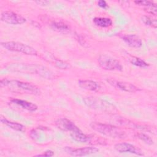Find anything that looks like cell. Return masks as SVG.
<instances>
[{"mask_svg": "<svg viewBox=\"0 0 157 157\" xmlns=\"http://www.w3.org/2000/svg\"><path fill=\"white\" fill-rule=\"evenodd\" d=\"M55 124L58 128L63 131L71 132L78 128L72 121L66 118H60L58 119L55 121Z\"/></svg>", "mask_w": 157, "mask_h": 157, "instance_id": "30bf717a", "label": "cell"}, {"mask_svg": "<svg viewBox=\"0 0 157 157\" xmlns=\"http://www.w3.org/2000/svg\"><path fill=\"white\" fill-rule=\"evenodd\" d=\"M11 101L18 105L21 106L22 108L30 111V112H34L36 111L37 109V106L31 102H28L25 100H21V99H13L11 100Z\"/></svg>", "mask_w": 157, "mask_h": 157, "instance_id": "9a60e30c", "label": "cell"}, {"mask_svg": "<svg viewBox=\"0 0 157 157\" xmlns=\"http://www.w3.org/2000/svg\"><path fill=\"white\" fill-rule=\"evenodd\" d=\"M142 21L146 25L151 26L153 28H156L157 27V21L156 19L152 18L148 16H142L141 17Z\"/></svg>", "mask_w": 157, "mask_h": 157, "instance_id": "ffe728a7", "label": "cell"}, {"mask_svg": "<svg viewBox=\"0 0 157 157\" xmlns=\"http://www.w3.org/2000/svg\"><path fill=\"white\" fill-rule=\"evenodd\" d=\"M70 136L74 140L78 142L85 143L90 141V137L85 134L79 128L70 132Z\"/></svg>", "mask_w": 157, "mask_h": 157, "instance_id": "5bb4252c", "label": "cell"}, {"mask_svg": "<svg viewBox=\"0 0 157 157\" xmlns=\"http://www.w3.org/2000/svg\"><path fill=\"white\" fill-rule=\"evenodd\" d=\"M36 3H37L39 5H47L48 3H50L49 1H36Z\"/></svg>", "mask_w": 157, "mask_h": 157, "instance_id": "484cf974", "label": "cell"}, {"mask_svg": "<svg viewBox=\"0 0 157 157\" xmlns=\"http://www.w3.org/2000/svg\"><path fill=\"white\" fill-rule=\"evenodd\" d=\"M0 120L2 123L6 124V126H7L8 127H9L10 128H11L13 130L20 131V132L25 131V127L20 123L10 121L9 120H8L7 119H6L5 117H3L2 116L0 118Z\"/></svg>", "mask_w": 157, "mask_h": 157, "instance_id": "2e32d148", "label": "cell"}, {"mask_svg": "<svg viewBox=\"0 0 157 157\" xmlns=\"http://www.w3.org/2000/svg\"><path fill=\"white\" fill-rule=\"evenodd\" d=\"M128 60L132 64L140 67H147L148 66V64L144 61L143 59H140V58L132 56V55H128Z\"/></svg>", "mask_w": 157, "mask_h": 157, "instance_id": "ac0fdd59", "label": "cell"}, {"mask_svg": "<svg viewBox=\"0 0 157 157\" xmlns=\"http://www.w3.org/2000/svg\"><path fill=\"white\" fill-rule=\"evenodd\" d=\"M83 101L88 107L93 109L111 113L117 112V109L113 105L99 98L92 96L85 97L83 98Z\"/></svg>", "mask_w": 157, "mask_h": 157, "instance_id": "277c9868", "label": "cell"}, {"mask_svg": "<svg viewBox=\"0 0 157 157\" xmlns=\"http://www.w3.org/2000/svg\"><path fill=\"white\" fill-rule=\"evenodd\" d=\"M78 83L80 87L89 91H96L100 88L99 83L91 80H80Z\"/></svg>", "mask_w": 157, "mask_h": 157, "instance_id": "4fadbf2b", "label": "cell"}, {"mask_svg": "<svg viewBox=\"0 0 157 157\" xmlns=\"http://www.w3.org/2000/svg\"><path fill=\"white\" fill-rule=\"evenodd\" d=\"M107 82H109V83L110 85H113V86L118 88V89L124 91H126V92L134 93V92H136V91L140 90L137 86H136L133 84H131L128 82L117 81V80H115L113 79L107 80Z\"/></svg>", "mask_w": 157, "mask_h": 157, "instance_id": "9c48e42d", "label": "cell"}, {"mask_svg": "<svg viewBox=\"0 0 157 157\" xmlns=\"http://www.w3.org/2000/svg\"><path fill=\"white\" fill-rule=\"evenodd\" d=\"M98 61L100 67L105 70L118 71L123 70V66L121 63L118 60L109 56L101 55L98 57Z\"/></svg>", "mask_w": 157, "mask_h": 157, "instance_id": "8992f818", "label": "cell"}, {"mask_svg": "<svg viewBox=\"0 0 157 157\" xmlns=\"http://www.w3.org/2000/svg\"><path fill=\"white\" fill-rule=\"evenodd\" d=\"M137 136L139 139L144 141L147 144L151 145V144H153V139L147 134H145L144 133H138L137 134Z\"/></svg>", "mask_w": 157, "mask_h": 157, "instance_id": "44dd1931", "label": "cell"}, {"mask_svg": "<svg viewBox=\"0 0 157 157\" xmlns=\"http://www.w3.org/2000/svg\"><path fill=\"white\" fill-rule=\"evenodd\" d=\"M90 126L95 131L112 138H123L125 135L124 132L120 129L109 124L99 122H91Z\"/></svg>", "mask_w": 157, "mask_h": 157, "instance_id": "7a4b0ae2", "label": "cell"}, {"mask_svg": "<svg viewBox=\"0 0 157 157\" xmlns=\"http://www.w3.org/2000/svg\"><path fill=\"white\" fill-rule=\"evenodd\" d=\"M134 2L139 5V6H145L146 7H148L150 6H152L153 4H155L152 1H145V0H140V1H135Z\"/></svg>", "mask_w": 157, "mask_h": 157, "instance_id": "603a6c76", "label": "cell"}, {"mask_svg": "<svg viewBox=\"0 0 157 157\" xmlns=\"http://www.w3.org/2000/svg\"><path fill=\"white\" fill-rule=\"evenodd\" d=\"M1 45L9 51L22 53L28 55H36L37 51L33 47L21 42L9 41L1 42Z\"/></svg>", "mask_w": 157, "mask_h": 157, "instance_id": "5b68a950", "label": "cell"}, {"mask_svg": "<svg viewBox=\"0 0 157 157\" xmlns=\"http://www.w3.org/2000/svg\"><path fill=\"white\" fill-rule=\"evenodd\" d=\"M114 148L120 153H129L137 155H144L142 151L134 145L129 143H118L115 145Z\"/></svg>", "mask_w": 157, "mask_h": 157, "instance_id": "ba28073f", "label": "cell"}, {"mask_svg": "<svg viewBox=\"0 0 157 157\" xmlns=\"http://www.w3.org/2000/svg\"><path fill=\"white\" fill-rule=\"evenodd\" d=\"M121 39L129 46L133 48H140L142 45V42L140 37L136 34H125Z\"/></svg>", "mask_w": 157, "mask_h": 157, "instance_id": "7c38bea8", "label": "cell"}, {"mask_svg": "<svg viewBox=\"0 0 157 157\" xmlns=\"http://www.w3.org/2000/svg\"><path fill=\"white\" fill-rule=\"evenodd\" d=\"M1 21L11 25H20L26 22V19L21 15L12 11H4L1 15Z\"/></svg>", "mask_w": 157, "mask_h": 157, "instance_id": "52a82bcc", "label": "cell"}, {"mask_svg": "<svg viewBox=\"0 0 157 157\" xmlns=\"http://www.w3.org/2000/svg\"><path fill=\"white\" fill-rule=\"evenodd\" d=\"M98 6L103 9H105L108 7L106 2L105 1H103V0H101V1H98Z\"/></svg>", "mask_w": 157, "mask_h": 157, "instance_id": "d4e9b609", "label": "cell"}, {"mask_svg": "<svg viewBox=\"0 0 157 157\" xmlns=\"http://www.w3.org/2000/svg\"><path fill=\"white\" fill-rule=\"evenodd\" d=\"M144 10L146 12H147L148 13H149L153 14L154 15H156V13H157V7H156V5L155 4L152 5V6L145 7Z\"/></svg>", "mask_w": 157, "mask_h": 157, "instance_id": "7402d4cb", "label": "cell"}, {"mask_svg": "<svg viewBox=\"0 0 157 157\" xmlns=\"http://www.w3.org/2000/svg\"><path fill=\"white\" fill-rule=\"evenodd\" d=\"M7 69L12 71L25 72H34L45 77H50V72L48 71L45 67L33 64H12L7 66Z\"/></svg>", "mask_w": 157, "mask_h": 157, "instance_id": "3957f363", "label": "cell"}, {"mask_svg": "<svg viewBox=\"0 0 157 157\" xmlns=\"http://www.w3.org/2000/svg\"><path fill=\"white\" fill-rule=\"evenodd\" d=\"M51 26L54 29L61 32H66L69 29L67 25L61 21H53L51 24Z\"/></svg>", "mask_w": 157, "mask_h": 157, "instance_id": "d6986e66", "label": "cell"}, {"mask_svg": "<svg viewBox=\"0 0 157 157\" xmlns=\"http://www.w3.org/2000/svg\"><path fill=\"white\" fill-rule=\"evenodd\" d=\"M93 22L96 26L102 28L109 27L112 24V20L106 17H95L93 19Z\"/></svg>", "mask_w": 157, "mask_h": 157, "instance_id": "e0dca14e", "label": "cell"}, {"mask_svg": "<svg viewBox=\"0 0 157 157\" xmlns=\"http://www.w3.org/2000/svg\"><path fill=\"white\" fill-rule=\"evenodd\" d=\"M53 155H54V153L53 151L47 150V151H44L43 153L37 155L36 156H52Z\"/></svg>", "mask_w": 157, "mask_h": 157, "instance_id": "cb8c5ba5", "label": "cell"}, {"mask_svg": "<svg viewBox=\"0 0 157 157\" xmlns=\"http://www.w3.org/2000/svg\"><path fill=\"white\" fill-rule=\"evenodd\" d=\"M0 85L1 87H7L10 91L17 93L35 95H38L40 93L39 88L36 85L17 80L4 78L0 81Z\"/></svg>", "mask_w": 157, "mask_h": 157, "instance_id": "6da1fadb", "label": "cell"}, {"mask_svg": "<svg viewBox=\"0 0 157 157\" xmlns=\"http://www.w3.org/2000/svg\"><path fill=\"white\" fill-rule=\"evenodd\" d=\"M99 151V149L93 147H85L80 148L71 149L69 151V153L71 156H83L93 153H96Z\"/></svg>", "mask_w": 157, "mask_h": 157, "instance_id": "8fae6325", "label": "cell"}]
</instances>
